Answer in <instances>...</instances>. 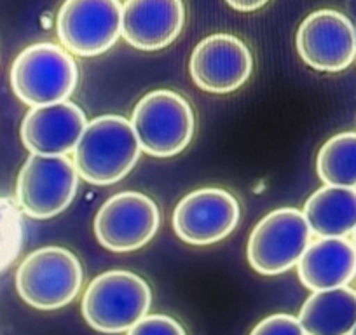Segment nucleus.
<instances>
[{
	"instance_id": "obj_1",
	"label": "nucleus",
	"mask_w": 356,
	"mask_h": 335,
	"mask_svg": "<svg viewBox=\"0 0 356 335\" xmlns=\"http://www.w3.org/2000/svg\"><path fill=\"white\" fill-rule=\"evenodd\" d=\"M140 152L131 121L121 115H100L86 124L74 149V164L84 182L112 186L131 172Z\"/></svg>"
},
{
	"instance_id": "obj_2",
	"label": "nucleus",
	"mask_w": 356,
	"mask_h": 335,
	"mask_svg": "<svg viewBox=\"0 0 356 335\" xmlns=\"http://www.w3.org/2000/svg\"><path fill=\"white\" fill-rule=\"evenodd\" d=\"M77 81L79 70L74 56L58 44H32L13 61V91L30 107L67 100L75 91Z\"/></svg>"
},
{
	"instance_id": "obj_3",
	"label": "nucleus",
	"mask_w": 356,
	"mask_h": 335,
	"mask_svg": "<svg viewBox=\"0 0 356 335\" xmlns=\"http://www.w3.org/2000/svg\"><path fill=\"white\" fill-rule=\"evenodd\" d=\"M152 292L145 279L129 271H108L89 283L82 316L102 334H122L147 316Z\"/></svg>"
},
{
	"instance_id": "obj_4",
	"label": "nucleus",
	"mask_w": 356,
	"mask_h": 335,
	"mask_svg": "<svg viewBox=\"0 0 356 335\" xmlns=\"http://www.w3.org/2000/svg\"><path fill=\"white\" fill-rule=\"evenodd\" d=\"M82 265L70 250L44 246L26 255L16 272V288L29 306L42 311L65 307L81 292Z\"/></svg>"
},
{
	"instance_id": "obj_5",
	"label": "nucleus",
	"mask_w": 356,
	"mask_h": 335,
	"mask_svg": "<svg viewBox=\"0 0 356 335\" xmlns=\"http://www.w3.org/2000/svg\"><path fill=\"white\" fill-rule=\"evenodd\" d=\"M131 124L143 152L171 157L182 152L194 135L189 101L170 90L150 91L133 108Z\"/></svg>"
},
{
	"instance_id": "obj_6",
	"label": "nucleus",
	"mask_w": 356,
	"mask_h": 335,
	"mask_svg": "<svg viewBox=\"0 0 356 335\" xmlns=\"http://www.w3.org/2000/svg\"><path fill=\"white\" fill-rule=\"evenodd\" d=\"M311 227L297 208L267 213L252 231L246 257L253 271L264 276L283 275L299 264L311 243Z\"/></svg>"
},
{
	"instance_id": "obj_7",
	"label": "nucleus",
	"mask_w": 356,
	"mask_h": 335,
	"mask_svg": "<svg viewBox=\"0 0 356 335\" xmlns=\"http://www.w3.org/2000/svg\"><path fill=\"white\" fill-rule=\"evenodd\" d=\"M79 173L67 156L30 154L16 182V197L29 217L46 220L67 210L77 194Z\"/></svg>"
},
{
	"instance_id": "obj_8",
	"label": "nucleus",
	"mask_w": 356,
	"mask_h": 335,
	"mask_svg": "<svg viewBox=\"0 0 356 335\" xmlns=\"http://www.w3.org/2000/svg\"><path fill=\"white\" fill-rule=\"evenodd\" d=\"M58 39L75 56H100L122 35L121 0H65L56 18Z\"/></svg>"
},
{
	"instance_id": "obj_9",
	"label": "nucleus",
	"mask_w": 356,
	"mask_h": 335,
	"mask_svg": "<svg viewBox=\"0 0 356 335\" xmlns=\"http://www.w3.org/2000/svg\"><path fill=\"white\" fill-rule=\"evenodd\" d=\"M159 208L149 196L124 190L108 197L95 217V236L104 248L126 254L145 246L159 229Z\"/></svg>"
},
{
	"instance_id": "obj_10",
	"label": "nucleus",
	"mask_w": 356,
	"mask_h": 335,
	"mask_svg": "<svg viewBox=\"0 0 356 335\" xmlns=\"http://www.w3.org/2000/svg\"><path fill=\"white\" fill-rule=\"evenodd\" d=\"M296 44L299 56L311 68L341 72L356 58V28L342 13L320 9L300 23Z\"/></svg>"
},
{
	"instance_id": "obj_11",
	"label": "nucleus",
	"mask_w": 356,
	"mask_h": 335,
	"mask_svg": "<svg viewBox=\"0 0 356 335\" xmlns=\"http://www.w3.org/2000/svg\"><path fill=\"white\" fill-rule=\"evenodd\" d=\"M239 215V203L231 193L207 187L182 197L173 211V229L189 245H213L234 231Z\"/></svg>"
},
{
	"instance_id": "obj_12",
	"label": "nucleus",
	"mask_w": 356,
	"mask_h": 335,
	"mask_svg": "<svg viewBox=\"0 0 356 335\" xmlns=\"http://www.w3.org/2000/svg\"><path fill=\"white\" fill-rule=\"evenodd\" d=\"M189 70L200 90L227 95L248 81L253 70V56L248 46L238 37L213 33L194 47Z\"/></svg>"
},
{
	"instance_id": "obj_13",
	"label": "nucleus",
	"mask_w": 356,
	"mask_h": 335,
	"mask_svg": "<svg viewBox=\"0 0 356 335\" xmlns=\"http://www.w3.org/2000/svg\"><path fill=\"white\" fill-rule=\"evenodd\" d=\"M86 124L82 108L68 100L32 107L22 122L23 145L32 154L67 156L74 152Z\"/></svg>"
},
{
	"instance_id": "obj_14",
	"label": "nucleus",
	"mask_w": 356,
	"mask_h": 335,
	"mask_svg": "<svg viewBox=\"0 0 356 335\" xmlns=\"http://www.w3.org/2000/svg\"><path fill=\"white\" fill-rule=\"evenodd\" d=\"M186 23L184 0H126L122 6V37L140 51L170 46Z\"/></svg>"
},
{
	"instance_id": "obj_15",
	"label": "nucleus",
	"mask_w": 356,
	"mask_h": 335,
	"mask_svg": "<svg viewBox=\"0 0 356 335\" xmlns=\"http://www.w3.org/2000/svg\"><path fill=\"white\" fill-rule=\"evenodd\" d=\"M299 278L311 292L348 286L356 276V248L346 238H320L309 243L297 264Z\"/></svg>"
},
{
	"instance_id": "obj_16",
	"label": "nucleus",
	"mask_w": 356,
	"mask_h": 335,
	"mask_svg": "<svg viewBox=\"0 0 356 335\" xmlns=\"http://www.w3.org/2000/svg\"><path fill=\"white\" fill-rule=\"evenodd\" d=\"M299 321L307 335H349L356 325V290H318L300 307Z\"/></svg>"
},
{
	"instance_id": "obj_17",
	"label": "nucleus",
	"mask_w": 356,
	"mask_h": 335,
	"mask_svg": "<svg viewBox=\"0 0 356 335\" xmlns=\"http://www.w3.org/2000/svg\"><path fill=\"white\" fill-rule=\"evenodd\" d=\"M304 217L320 238H344L356 227V189L325 186L309 196Z\"/></svg>"
},
{
	"instance_id": "obj_18",
	"label": "nucleus",
	"mask_w": 356,
	"mask_h": 335,
	"mask_svg": "<svg viewBox=\"0 0 356 335\" xmlns=\"http://www.w3.org/2000/svg\"><path fill=\"white\" fill-rule=\"evenodd\" d=\"M316 172L325 186L356 189V133H339L327 140L318 152Z\"/></svg>"
},
{
	"instance_id": "obj_19",
	"label": "nucleus",
	"mask_w": 356,
	"mask_h": 335,
	"mask_svg": "<svg viewBox=\"0 0 356 335\" xmlns=\"http://www.w3.org/2000/svg\"><path fill=\"white\" fill-rule=\"evenodd\" d=\"M126 335H187L175 318L164 314H150L136 321Z\"/></svg>"
},
{
	"instance_id": "obj_20",
	"label": "nucleus",
	"mask_w": 356,
	"mask_h": 335,
	"mask_svg": "<svg viewBox=\"0 0 356 335\" xmlns=\"http://www.w3.org/2000/svg\"><path fill=\"white\" fill-rule=\"evenodd\" d=\"M250 335H307L299 318L290 314H273L257 325Z\"/></svg>"
},
{
	"instance_id": "obj_21",
	"label": "nucleus",
	"mask_w": 356,
	"mask_h": 335,
	"mask_svg": "<svg viewBox=\"0 0 356 335\" xmlns=\"http://www.w3.org/2000/svg\"><path fill=\"white\" fill-rule=\"evenodd\" d=\"M225 2L239 13H252L264 8L269 0H225Z\"/></svg>"
},
{
	"instance_id": "obj_22",
	"label": "nucleus",
	"mask_w": 356,
	"mask_h": 335,
	"mask_svg": "<svg viewBox=\"0 0 356 335\" xmlns=\"http://www.w3.org/2000/svg\"><path fill=\"white\" fill-rule=\"evenodd\" d=\"M353 245H355V248H356V227H355V231H353Z\"/></svg>"
},
{
	"instance_id": "obj_23",
	"label": "nucleus",
	"mask_w": 356,
	"mask_h": 335,
	"mask_svg": "<svg viewBox=\"0 0 356 335\" xmlns=\"http://www.w3.org/2000/svg\"><path fill=\"white\" fill-rule=\"evenodd\" d=\"M349 335H356V325H355V328H353L351 334H349Z\"/></svg>"
}]
</instances>
